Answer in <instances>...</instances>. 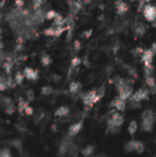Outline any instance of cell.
<instances>
[{
  "instance_id": "1",
  "label": "cell",
  "mask_w": 156,
  "mask_h": 157,
  "mask_svg": "<svg viewBox=\"0 0 156 157\" xmlns=\"http://www.w3.org/2000/svg\"><path fill=\"white\" fill-rule=\"evenodd\" d=\"M143 12L146 20L150 22H154L156 20V7L154 6L146 5Z\"/></svg>"
},
{
  "instance_id": "2",
  "label": "cell",
  "mask_w": 156,
  "mask_h": 157,
  "mask_svg": "<svg viewBox=\"0 0 156 157\" xmlns=\"http://www.w3.org/2000/svg\"><path fill=\"white\" fill-rule=\"evenodd\" d=\"M124 121V118L122 115H120V113H115L113 112L109 118L108 119V125H112V126H117L120 127Z\"/></svg>"
},
{
  "instance_id": "3",
  "label": "cell",
  "mask_w": 156,
  "mask_h": 157,
  "mask_svg": "<svg viewBox=\"0 0 156 157\" xmlns=\"http://www.w3.org/2000/svg\"><path fill=\"white\" fill-rule=\"evenodd\" d=\"M149 98V90L146 88H142L140 90H138L137 92H135L131 98V100H136V101H141L143 99H148Z\"/></svg>"
},
{
  "instance_id": "4",
  "label": "cell",
  "mask_w": 156,
  "mask_h": 157,
  "mask_svg": "<svg viewBox=\"0 0 156 157\" xmlns=\"http://www.w3.org/2000/svg\"><path fill=\"white\" fill-rule=\"evenodd\" d=\"M23 74L25 75V78H27L28 80L36 81L39 78V71L34 70L30 67H26L23 71Z\"/></svg>"
},
{
  "instance_id": "5",
  "label": "cell",
  "mask_w": 156,
  "mask_h": 157,
  "mask_svg": "<svg viewBox=\"0 0 156 157\" xmlns=\"http://www.w3.org/2000/svg\"><path fill=\"white\" fill-rule=\"evenodd\" d=\"M154 52L153 51L150 50H146L144 51V52L142 55V61L144 63V66H150L153 65V57H154Z\"/></svg>"
},
{
  "instance_id": "6",
  "label": "cell",
  "mask_w": 156,
  "mask_h": 157,
  "mask_svg": "<svg viewBox=\"0 0 156 157\" xmlns=\"http://www.w3.org/2000/svg\"><path fill=\"white\" fill-rule=\"evenodd\" d=\"M72 141L70 138H65L60 144V148H59V152L61 155H66L69 152V148L72 144Z\"/></svg>"
},
{
  "instance_id": "7",
  "label": "cell",
  "mask_w": 156,
  "mask_h": 157,
  "mask_svg": "<svg viewBox=\"0 0 156 157\" xmlns=\"http://www.w3.org/2000/svg\"><path fill=\"white\" fill-rule=\"evenodd\" d=\"M132 92H133V90H132V87H131V86H127V87H125V88H122L121 90L119 91V93H120V98L122 100L125 101L126 99L131 98Z\"/></svg>"
},
{
  "instance_id": "8",
  "label": "cell",
  "mask_w": 156,
  "mask_h": 157,
  "mask_svg": "<svg viewBox=\"0 0 156 157\" xmlns=\"http://www.w3.org/2000/svg\"><path fill=\"white\" fill-rule=\"evenodd\" d=\"M82 127H83V122H82V121L71 125V126L69 127V130H68V135H69L70 137L76 135V134L81 131Z\"/></svg>"
},
{
  "instance_id": "9",
  "label": "cell",
  "mask_w": 156,
  "mask_h": 157,
  "mask_svg": "<svg viewBox=\"0 0 156 157\" xmlns=\"http://www.w3.org/2000/svg\"><path fill=\"white\" fill-rule=\"evenodd\" d=\"M128 5L123 2L122 0H119L116 3V9H117V13L119 15H123L124 13H126L128 11Z\"/></svg>"
},
{
  "instance_id": "10",
  "label": "cell",
  "mask_w": 156,
  "mask_h": 157,
  "mask_svg": "<svg viewBox=\"0 0 156 157\" xmlns=\"http://www.w3.org/2000/svg\"><path fill=\"white\" fill-rule=\"evenodd\" d=\"M110 106L115 107L118 110H124L125 108H126V103H125L124 100H122V99L119 97V98H115V99L111 102Z\"/></svg>"
},
{
  "instance_id": "11",
  "label": "cell",
  "mask_w": 156,
  "mask_h": 157,
  "mask_svg": "<svg viewBox=\"0 0 156 157\" xmlns=\"http://www.w3.org/2000/svg\"><path fill=\"white\" fill-rule=\"evenodd\" d=\"M154 120H151V119H143V122H142V127L143 130L145 132H151L154 126Z\"/></svg>"
},
{
  "instance_id": "12",
  "label": "cell",
  "mask_w": 156,
  "mask_h": 157,
  "mask_svg": "<svg viewBox=\"0 0 156 157\" xmlns=\"http://www.w3.org/2000/svg\"><path fill=\"white\" fill-rule=\"evenodd\" d=\"M68 114H69V109L66 108V107H60L55 111V116L60 117V118H63V117L67 116Z\"/></svg>"
},
{
  "instance_id": "13",
  "label": "cell",
  "mask_w": 156,
  "mask_h": 157,
  "mask_svg": "<svg viewBox=\"0 0 156 157\" xmlns=\"http://www.w3.org/2000/svg\"><path fill=\"white\" fill-rule=\"evenodd\" d=\"M82 88V85L79 82H72L69 86V90L71 93H78Z\"/></svg>"
},
{
  "instance_id": "14",
  "label": "cell",
  "mask_w": 156,
  "mask_h": 157,
  "mask_svg": "<svg viewBox=\"0 0 156 157\" xmlns=\"http://www.w3.org/2000/svg\"><path fill=\"white\" fill-rule=\"evenodd\" d=\"M134 32L136 35L138 36H143L145 32H146V29H145V26L143 24H138L135 28H134Z\"/></svg>"
},
{
  "instance_id": "15",
  "label": "cell",
  "mask_w": 156,
  "mask_h": 157,
  "mask_svg": "<svg viewBox=\"0 0 156 157\" xmlns=\"http://www.w3.org/2000/svg\"><path fill=\"white\" fill-rule=\"evenodd\" d=\"M51 62H52L51 58L49 54H43L40 58V63H41L42 66H44V67L49 66L51 63Z\"/></svg>"
},
{
  "instance_id": "16",
  "label": "cell",
  "mask_w": 156,
  "mask_h": 157,
  "mask_svg": "<svg viewBox=\"0 0 156 157\" xmlns=\"http://www.w3.org/2000/svg\"><path fill=\"white\" fill-rule=\"evenodd\" d=\"M29 106V102L25 101L22 98H20L19 101H18V105H17V110L19 113H22L23 111H25L26 108Z\"/></svg>"
},
{
  "instance_id": "17",
  "label": "cell",
  "mask_w": 156,
  "mask_h": 157,
  "mask_svg": "<svg viewBox=\"0 0 156 157\" xmlns=\"http://www.w3.org/2000/svg\"><path fill=\"white\" fill-rule=\"evenodd\" d=\"M24 78H25V75L23 73L21 72H17L16 75H15V82L17 85H21L24 81Z\"/></svg>"
},
{
  "instance_id": "18",
  "label": "cell",
  "mask_w": 156,
  "mask_h": 157,
  "mask_svg": "<svg viewBox=\"0 0 156 157\" xmlns=\"http://www.w3.org/2000/svg\"><path fill=\"white\" fill-rule=\"evenodd\" d=\"M53 20H54V26H56V27L63 26V25L64 24V22H65V19H64V18L63 17V16L60 15V14H58V15L56 16V17H55Z\"/></svg>"
},
{
  "instance_id": "19",
  "label": "cell",
  "mask_w": 156,
  "mask_h": 157,
  "mask_svg": "<svg viewBox=\"0 0 156 157\" xmlns=\"http://www.w3.org/2000/svg\"><path fill=\"white\" fill-rule=\"evenodd\" d=\"M94 150H95L94 146L88 145V146H86L85 149L82 150V155H83L84 156H89V155H91L94 153Z\"/></svg>"
},
{
  "instance_id": "20",
  "label": "cell",
  "mask_w": 156,
  "mask_h": 157,
  "mask_svg": "<svg viewBox=\"0 0 156 157\" xmlns=\"http://www.w3.org/2000/svg\"><path fill=\"white\" fill-rule=\"evenodd\" d=\"M137 128H138V124H137V122H136L135 121H131V122L130 123V125H129V128H128L130 134H131V135H133V134L136 132Z\"/></svg>"
},
{
  "instance_id": "21",
  "label": "cell",
  "mask_w": 156,
  "mask_h": 157,
  "mask_svg": "<svg viewBox=\"0 0 156 157\" xmlns=\"http://www.w3.org/2000/svg\"><path fill=\"white\" fill-rule=\"evenodd\" d=\"M134 150H135L137 153H139V154L143 153V152L144 151V145H143V144L142 142H137V141H135V144H134Z\"/></svg>"
},
{
  "instance_id": "22",
  "label": "cell",
  "mask_w": 156,
  "mask_h": 157,
  "mask_svg": "<svg viewBox=\"0 0 156 157\" xmlns=\"http://www.w3.org/2000/svg\"><path fill=\"white\" fill-rule=\"evenodd\" d=\"M142 119H151V120L155 121V116H154V113L152 110H145L143 113Z\"/></svg>"
},
{
  "instance_id": "23",
  "label": "cell",
  "mask_w": 156,
  "mask_h": 157,
  "mask_svg": "<svg viewBox=\"0 0 156 157\" xmlns=\"http://www.w3.org/2000/svg\"><path fill=\"white\" fill-rule=\"evenodd\" d=\"M10 144H11V146L16 148L17 151H21L22 150V142L20 140H17V139L13 140Z\"/></svg>"
},
{
  "instance_id": "24",
  "label": "cell",
  "mask_w": 156,
  "mask_h": 157,
  "mask_svg": "<svg viewBox=\"0 0 156 157\" xmlns=\"http://www.w3.org/2000/svg\"><path fill=\"white\" fill-rule=\"evenodd\" d=\"M128 107L131 109H140L142 107L141 101H136V100H131Z\"/></svg>"
},
{
  "instance_id": "25",
  "label": "cell",
  "mask_w": 156,
  "mask_h": 157,
  "mask_svg": "<svg viewBox=\"0 0 156 157\" xmlns=\"http://www.w3.org/2000/svg\"><path fill=\"white\" fill-rule=\"evenodd\" d=\"M0 157H13L9 148H2L0 149Z\"/></svg>"
},
{
  "instance_id": "26",
  "label": "cell",
  "mask_w": 156,
  "mask_h": 157,
  "mask_svg": "<svg viewBox=\"0 0 156 157\" xmlns=\"http://www.w3.org/2000/svg\"><path fill=\"white\" fill-rule=\"evenodd\" d=\"M53 92V88L51 86H45L41 88V94L44 96H49Z\"/></svg>"
},
{
  "instance_id": "27",
  "label": "cell",
  "mask_w": 156,
  "mask_h": 157,
  "mask_svg": "<svg viewBox=\"0 0 156 157\" xmlns=\"http://www.w3.org/2000/svg\"><path fill=\"white\" fill-rule=\"evenodd\" d=\"M120 131V127L112 126V125H108V130H107V132H108V133H110V134H116V133H118Z\"/></svg>"
},
{
  "instance_id": "28",
  "label": "cell",
  "mask_w": 156,
  "mask_h": 157,
  "mask_svg": "<svg viewBox=\"0 0 156 157\" xmlns=\"http://www.w3.org/2000/svg\"><path fill=\"white\" fill-rule=\"evenodd\" d=\"M5 111L7 115H12L15 111H16V108L14 106L13 103H10L9 105H7L6 107H5Z\"/></svg>"
},
{
  "instance_id": "29",
  "label": "cell",
  "mask_w": 156,
  "mask_h": 157,
  "mask_svg": "<svg viewBox=\"0 0 156 157\" xmlns=\"http://www.w3.org/2000/svg\"><path fill=\"white\" fill-rule=\"evenodd\" d=\"M134 144H135V141H131V142H129V143L125 145V151H126L127 153H131V152L135 151V150H134Z\"/></svg>"
},
{
  "instance_id": "30",
  "label": "cell",
  "mask_w": 156,
  "mask_h": 157,
  "mask_svg": "<svg viewBox=\"0 0 156 157\" xmlns=\"http://www.w3.org/2000/svg\"><path fill=\"white\" fill-rule=\"evenodd\" d=\"M58 15V13L54 10H50L46 13V18L49 19V20H51V19H54L56 17V16Z\"/></svg>"
},
{
  "instance_id": "31",
  "label": "cell",
  "mask_w": 156,
  "mask_h": 157,
  "mask_svg": "<svg viewBox=\"0 0 156 157\" xmlns=\"http://www.w3.org/2000/svg\"><path fill=\"white\" fill-rule=\"evenodd\" d=\"M81 63H82V60H81L79 57H74V58H73V60H72V62H71V66H72V68H75V67H77Z\"/></svg>"
},
{
  "instance_id": "32",
  "label": "cell",
  "mask_w": 156,
  "mask_h": 157,
  "mask_svg": "<svg viewBox=\"0 0 156 157\" xmlns=\"http://www.w3.org/2000/svg\"><path fill=\"white\" fill-rule=\"evenodd\" d=\"M146 84L148 85V86L153 87L156 85L155 79L153 76H146Z\"/></svg>"
},
{
  "instance_id": "33",
  "label": "cell",
  "mask_w": 156,
  "mask_h": 157,
  "mask_svg": "<svg viewBox=\"0 0 156 157\" xmlns=\"http://www.w3.org/2000/svg\"><path fill=\"white\" fill-rule=\"evenodd\" d=\"M44 34L47 36H55V27H51V28L45 29Z\"/></svg>"
},
{
  "instance_id": "34",
  "label": "cell",
  "mask_w": 156,
  "mask_h": 157,
  "mask_svg": "<svg viewBox=\"0 0 156 157\" xmlns=\"http://www.w3.org/2000/svg\"><path fill=\"white\" fill-rule=\"evenodd\" d=\"M143 52H144V51H143V49L141 48V47H138V48H136V49L133 51V53H134V55H136V56L143 55Z\"/></svg>"
},
{
  "instance_id": "35",
  "label": "cell",
  "mask_w": 156,
  "mask_h": 157,
  "mask_svg": "<svg viewBox=\"0 0 156 157\" xmlns=\"http://www.w3.org/2000/svg\"><path fill=\"white\" fill-rule=\"evenodd\" d=\"M25 114L27 115V116H31V115H33V113H34V110H33V109L30 107V106H28L27 108H26V109H25Z\"/></svg>"
},
{
  "instance_id": "36",
  "label": "cell",
  "mask_w": 156,
  "mask_h": 157,
  "mask_svg": "<svg viewBox=\"0 0 156 157\" xmlns=\"http://www.w3.org/2000/svg\"><path fill=\"white\" fill-rule=\"evenodd\" d=\"M43 1H44V0H33V6H34V9H37V8H39V7L41 6V4L43 3Z\"/></svg>"
},
{
  "instance_id": "37",
  "label": "cell",
  "mask_w": 156,
  "mask_h": 157,
  "mask_svg": "<svg viewBox=\"0 0 156 157\" xmlns=\"http://www.w3.org/2000/svg\"><path fill=\"white\" fill-rule=\"evenodd\" d=\"M4 68L6 69V73L7 74H9L10 73V71H11V68H12V65H11V63H5V64H4Z\"/></svg>"
},
{
  "instance_id": "38",
  "label": "cell",
  "mask_w": 156,
  "mask_h": 157,
  "mask_svg": "<svg viewBox=\"0 0 156 157\" xmlns=\"http://www.w3.org/2000/svg\"><path fill=\"white\" fill-rule=\"evenodd\" d=\"M27 97H28V98H29V101H32L34 99V92L32 90H29L27 92Z\"/></svg>"
},
{
  "instance_id": "39",
  "label": "cell",
  "mask_w": 156,
  "mask_h": 157,
  "mask_svg": "<svg viewBox=\"0 0 156 157\" xmlns=\"http://www.w3.org/2000/svg\"><path fill=\"white\" fill-rule=\"evenodd\" d=\"M74 48L75 51H79L81 49V43H80L79 40H74Z\"/></svg>"
},
{
  "instance_id": "40",
  "label": "cell",
  "mask_w": 156,
  "mask_h": 157,
  "mask_svg": "<svg viewBox=\"0 0 156 157\" xmlns=\"http://www.w3.org/2000/svg\"><path fill=\"white\" fill-rule=\"evenodd\" d=\"M92 29H90V30H86V31H85L84 33H83V36L85 37V38H89L90 36H91V34H92Z\"/></svg>"
},
{
  "instance_id": "41",
  "label": "cell",
  "mask_w": 156,
  "mask_h": 157,
  "mask_svg": "<svg viewBox=\"0 0 156 157\" xmlns=\"http://www.w3.org/2000/svg\"><path fill=\"white\" fill-rule=\"evenodd\" d=\"M15 3H16V6H18V7H21L24 5V1L23 0H16Z\"/></svg>"
},
{
  "instance_id": "42",
  "label": "cell",
  "mask_w": 156,
  "mask_h": 157,
  "mask_svg": "<svg viewBox=\"0 0 156 157\" xmlns=\"http://www.w3.org/2000/svg\"><path fill=\"white\" fill-rule=\"evenodd\" d=\"M151 92H152V94H154V95H156V85L154 86H153V87H151V90H150Z\"/></svg>"
},
{
  "instance_id": "43",
  "label": "cell",
  "mask_w": 156,
  "mask_h": 157,
  "mask_svg": "<svg viewBox=\"0 0 156 157\" xmlns=\"http://www.w3.org/2000/svg\"><path fill=\"white\" fill-rule=\"evenodd\" d=\"M152 51H153V52L156 54V43H154L153 44V46H152V49H151Z\"/></svg>"
},
{
  "instance_id": "44",
  "label": "cell",
  "mask_w": 156,
  "mask_h": 157,
  "mask_svg": "<svg viewBox=\"0 0 156 157\" xmlns=\"http://www.w3.org/2000/svg\"><path fill=\"white\" fill-rule=\"evenodd\" d=\"M145 2H149V1H151V0H144Z\"/></svg>"
},
{
  "instance_id": "45",
  "label": "cell",
  "mask_w": 156,
  "mask_h": 157,
  "mask_svg": "<svg viewBox=\"0 0 156 157\" xmlns=\"http://www.w3.org/2000/svg\"><path fill=\"white\" fill-rule=\"evenodd\" d=\"M131 1H135V0H131Z\"/></svg>"
}]
</instances>
